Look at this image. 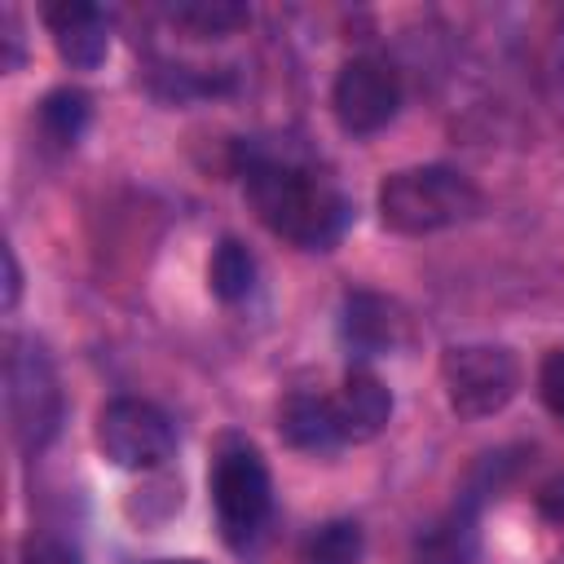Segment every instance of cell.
Segmentation results:
<instances>
[{
	"mask_svg": "<svg viewBox=\"0 0 564 564\" xmlns=\"http://www.w3.org/2000/svg\"><path fill=\"white\" fill-rule=\"evenodd\" d=\"M242 185L260 225L300 251H330L352 220V203L330 176L264 145L242 150Z\"/></svg>",
	"mask_w": 564,
	"mask_h": 564,
	"instance_id": "cell-1",
	"label": "cell"
},
{
	"mask_svg": "<svg viewBox=\"0 0 564 564\" xmlns=\"http://www.w3.org/2000/svg\"><path fill=\"white\" fill-rule=\"evenodd\" d=\"M375 207H379L383 229H392L401 238H427V234H441V229H454V225L480 216L485 194L458 167L419 163V167L388 172L379 181Z\"/></svg>",
	"mask_w": 564,
	"mask_h": 564,
	"instance_id": "cell-2",
	"label": "cell"
},
{
	"mask_svg": "<svg viewBox=\"0 0 564 564\" xmlns=\"http://www.w3.org/2000/svg\"><path fill=\"white\" fill-rule=\"evenodd\" d=\"M207 489H212L220 538L234 551L256 546L273 516V476H269L264 454L242 436H225L212 458Z\"/></svg>",
	"mask_w": 564,
	"mask_h": 564,
	"instance_id": "cell-3",
	"label": "cell"
},
{
	"mask_svg": "<svg viewBox=\"0 0 564 564\" xmlns=\"http://www.w3.org/2000/svg\"><path fill=\"white\" fill-rule=\"evenodd\" d=\"M4 405L22 454H44L66 419V392L53 357L31 335H13L4 352Z\"/></svg>",
	"mask_w": 564,
	"mask_h": 564,
	"instance_id": "cell-4",
	"label": "cell"
},
{
	"mask_svg": "<svg viewBox=\"0 0 564 564\" xmlns=\"http://www.w3.org/2000/svg\"><path fill=\"white\" fill-rule=\"evenodd\" d=\"M441 383L458 419H489L516 401L520 361L502 344H454L441 352Z\"/></svg>",
	"mask_w": 564,
	"mask_h": 564,
	"instance_id": "cell-5",
	"label": "cell"
},
{
	"mask_svg": "<svg viewBox=\"0 0 564 564\" xmlns=\"http://www.w3.org/2000/svg\"><path fill=\"white\" fill-rule=\"evenodd\" d=\"M97 449L123 471H154L176 454V423L141 397H115L97 410Z\"/></svg>",
	"mask_w": 564,
	"mask_h": 564,
	"instance_id": "cell-6",
	"label": "cell"
},
{
	"mask_svg": "<svg viewBox=\"0 0 564 564\" xmlns=\"http://www.w3.org/2000/svg\"><path fill=\"white\" fill-rule=\"evenodd\" d=\"M330 110L335 123L348 137H375L383 132L401 110V75L383 57H348L330 84Z\"/></svg>",
	"mask_w": 564,
	"mask_h": 564,
	"instance_id": "cell-7",
	"label": "cell"
},
{
	"mask_svg": "<svg viewBox=\"0 0 564 564\" xmlns=\"http://www.w3.org/2000/svg\"><path fill=\"white\" fill-rule=\"evenodd\" d=\"M405 335V317L397 313V304L379 291H348L339 304V344L348 348V357L357 366H366L370 357H383L401 344Z\"/></svg>",
	"mask_w": 564,
	"mask_h": 564,
	"instance_id": "cell-8",
	"label": "cell"
},
{
	"mask_svg": "<svg viewBox=\"0 0 564 564\" xmlns=\"http://www.w3.org/2000/svg\"><path fill=\"white\" fill-rule=\"evenodd\" d=\"M44 26L53 35V48L75 70H97L110 53V18L88 0H62L44 9Z\"/></svg>",
	"mask_w": 564,
	"mask_h": 564,
	"instance_id": "cell-9",
	"label": "cell"
},
{
	"mask_svg": "<svg viewBox=\"0 0 564 564\" xmlns=\"http://www.w3.org/2000/svg\"><path fill=\"white\" fill-rule=\"evenodd\" d=\"M410 564H480V507L454 498L410 542Z\"/></svg>",
	"mask_w": 564,
	"mask_h": 564,
	"instance_id": "cell-10",
	"label": "cell"
},
{
	"mask_svg": "<svg viewBox=\"0 0 564 564\" xmlns=\"http://www.w3.org/2000/svg\"><path fill=\"white\" fill-rule=\"evenodd\" d=\"M335 410H339V427H344V445H361L375 441L388 419H392V392L383 388V379L370 366H348L339 392H335Z\"/></svg>",
	"mask_w": 564,
	"mask_h": 564,
	"instance_id": "cell-11",
	"label": "cell"
},
{
	"mask_svg": "<svg viewBox=\"0 0 564 564\" xmlns=\"http://www.w3.org/2000/svg\"><path fill=\"white\" fill-rule=\"evenodd\" d=\"M278 432L300 454H330L344 445L339 410H335V397L326 392H291L278 410Z\"/></svg>",
	"mask_w": 564,
	"mask_h": 564,
	"instance_id": "cell-12",
	"label": "cell"
},
{
	"mask_svg": "<svg viewBox=\"0 0 564 564\" xmlns=\"http://www.w3.org/2000/svg\"><path fill=\"white\" fill-rule=\"evenodd\" d=\"M256 256H251V247L242 242V238H234V234H225L220 242H216V251H212V260H207V286H212V295L220 300V304H242V300H251V291H256Z\"/></svg>",
	"mask_w": 564,
	"mask_h": 564,
	"instance_id": "cell-13",
	"label": "cell"
},
{
	"mask_svg": "<svg viewBox=\"0 0 564 564\" xmlns=\"http://www.w3.org/2000/svg\"><path fill=\"white\" fill-rule=\"evenodd\" d=\"M88 119H93V97H88L84 88L62 84V88L44 93V101H40V132H44V141H53L57 150H70V145L84 137Z\"/></svg>",
	"mask_w": 564,
	"mask_h": 564,
	"instance_id": "cell-14",
	"label": "cell"
},
{
	"mask_svg": "<svg viewBox=\"0 0 564 564\" xmlns=\"http://www.w3.org/2000/svg\"><path fill=\"white\" fill-rule=\"evenodd\" d=\"M366 551V533L357 520H326L304 542V564H357Z\"/></svg>",
	"mask_w": 564,
	"mask_h": 564,
	"instance_id": "cell-15",
	"label": "cell"
},
{
	"mask_svg": "<svg viewBox=\"0 0 564 564\" xmlns=\"http://www.w3.org/2000/svg\"><path fill=\"white\" fill-rule=\"evenodd\" d=\"M247 9L242 4H229V0H194V4H176L172 9V22L176 26H185L189 35H198V40H220V35H229V31H238V26H247Z\"/></svg>",
	"mask_w": 564,
	"mask_h": 564,
	"instance_id": "cell-16",
	"label": "cell"
},
{
	"mask_svg": "<svg viewBox=\"0 0 564 564\" xmlns=\"http://www.w3.org/2000/svg\"><path fill=\"white\" fill-rule=\"evenodd\" d=\"M22 564H84L79 546L57 533H31L22 542Z\"/></svg>",
	"mask_w": 564,
	"mask_h": 564,
	"instance_id": "cell-17",
	"label": "cell"
},
{
	"mask_svg": "<svg viewBox=\"0 0 564 564\" xmlns=\"http://www.w3.org/2000/svg\"><path fill=\"white\" fill-rule=\"evenodd\" d=\"M538 397L555 419H564V348H551L538 361Z\"/></svg>",
	"mask_w": 564,
	"mask_h": 564,
	"instance_id": "cell-18",
	"label": "cell"
},
{
	"mask_svg": "<svg viewBox=\"0 0 564 564\" xmlns=\"http://www.w3.org/2000/svg\"><path fill=\"white\" fill-rule=\"evenodd\" d=\"M538 516L542 520H551V524H564V471L560 476H551L542 489H538Z\"/></svg>",
	"mask_w": 564,
	"mask_h": 564,
	"instance_id": "cell-19",
	"label": "cell"
},
{
	"mask_svg": "<svg viewBox=\"0 0 564 564\" xmlns=\"http://www.w3.org/2000/svg\"><path fill=\"white\" fill-rule=\"evenodd\" d=\"M22 295V269H18V256L4 251V308H13Z\"/></svg>",
	"mask_w": 564,
	"mask_h": 564,
	"instance_id": "cell-20",
	"label": "cell"
},
{
	"mask_svg": "<svg viewBox=\"0 0 564 564\" xmlns=\"http://www.w3.org/2000/svg\"><path fill=\"white\" fill-rule=\"evenodd\" d=\"M150 564H203V560H150Z\"/></svg>",
	"mask_w": 564,
	"mask_h": 564,
	"instance_id": "cell-21",
	"label": "cell"
},
{
	"mask_svg": "<svg viewBox=\"0 0 564 564\" xmlns=\"http://www.w3.org/2000/svg\"><path fill=\"white\" fill-rule=\"evenodd\" d=\"M551 564H564V551H555V555H551Z\"/></svg>",
	"mask_w": 564,
	"mask_h": 564,
	"instance_id": "cell-22",
	"label": "cell"
}]
</instances>
